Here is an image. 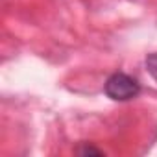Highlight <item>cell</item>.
I'll list each match as a JSON object with an SVG mask.
<instances>
[{
  "label": "cell",
  "instance_id": "2",
  "mask_svg": "<svg viewBox=\"0 0 157 157\" xmlns=\"http://www.w3.org/2000/svg\"><path fill=\"white\" fill-rule=\"evenodd\" d=\"M144 67H146V72L157 82V54H150L144 59Z\"/></svg>",
  "mask_w": 157,
  "mask_h": 157
},
{
  "label": "cell",
  "instance_id": "1",
  "mask_svg": "<svg viewBox=\"0 0 157 157\" xmlns=\"http://www.w3.org/2000/svg\"><path fill=\"white\" fill-rule=\"evenodd\" d=\"M104 93L115 102H128L140 93V83L126 72H115L105 80Z\"/></svg>",
  "mask_w": 157,
  "mask_h": 157
},
{
  "label": "cell",
  "instance_id": "3",
  "mask_svg": "<svg viewBox=\"0 0 157 157\" xmlns=\"http://www.w3.org/2000/svg\"><path fill=\"white\" fill-rule=\"evenodd\" d=\"M78 153H82V155H102L104 151L102 150H98V148H94V146H82V148H78Z\"/></svg>",
  "mask_w": 157,
  "mask_h": 157
}]
</instances>
